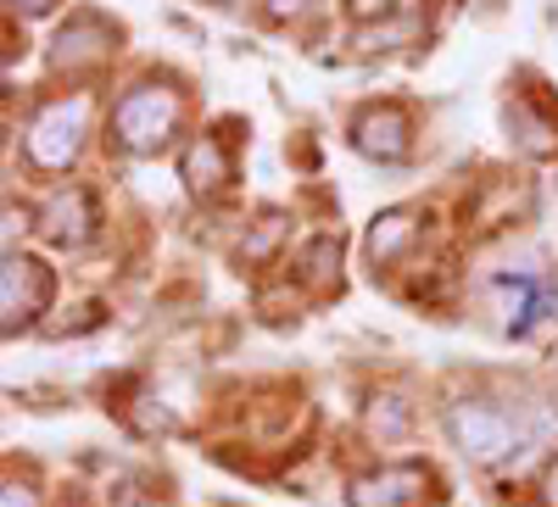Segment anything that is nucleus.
Masks as SVG:
<instances>
[{
	"mask_svg": "<svg viewBox=\"0 0 558 507\" xmlns=\"http://www.w3.org/2000/svg\"><path fill=\"white\" fill-rule=\"evenodd\" d=\"M413 212L408 207H397V212H386V218H375V228H368V257L375 262H391L408 240H413Z\"/></svg>",
	"mask_w": 558,
	"mask_h": 507,
	"instance_id": "nucleus-12",
	"label": "nucleus"
},
{
	"mask_svg": "<svg viewBox=\"0 0 558 507\" xmlns=\"http://www.w3.org/2000/svg\"><path fill=\"white\" fill-rule=\"evenodd\" d=\"M408 134H413V123H408L402 107H368V112L352 123V146H357L363 157L397 162V157H408Z\"/></svg>",
	"mask_w": 558,
	"mask_h": 507,
	"instance_id": "nucleus-8",
	"label": "nucleus"
},
{
	"mask_svg": "<svg viewBox=\"0 0 558 507\" xmlns=\"http://www.w3.org/2000/svg\"><path fill=\"white\" fill-rule=\"evenodd\" d=\"M84 128H89V101L84 96H73V101H51L34 123H28V162L34 168H45V173H62L73 157H78V146H84Z\"/></svg>",
	"mask_w": 558,
	"mask_h": 507,
	"instance_id": "nucleus-3",
	"label": "nucleus"
},
{
	"mask_svg": "<svg viewBox=\"0 0 558 507\" xmlns=\"http://www.w3.org/2000/svg\"><path fill=\"white\" fill-rule=\"evenodd\" d=\"M547 507H558V463H553V474H547Z\"/></svg>",
	"mask_w": 558,
	"mask_h": 507,
	"instance_id": "nucleus-17",
	"label": "nucleus"
},
{
	"mask_svg": "<svg viewBox=\"0 0 558 507\" xmlns=\"http://www.w3.org/2000/svg\"><path fill=\"white\" fill-rule=\"evenodd\" d=\"M307 12V0H268V17H296Z\"/></svg>",
	"mask_w": 558,
	"mask_h": 507,
	"instance_id": "nucleus-14",
	"label": "nucleus"
},
{
	"mask_svg": "<svg viewBox=\"0 0 558 507\" xmlns=\"http://www.w3.org/2000/svg\"><path fill=\"white\" fill-rule=\"evenodd\" d=\"M553 362H558V357H553Z\"/></svg>",
	"mask_w": 558,
	"mask_h": 507,
	"instance_id": "nucleus-18",
	"label": "nucleus"
},
{
	"mask_svg": "<svg viewBox=\"0 0 558 507\" xmlns=\"http://www.w3.org/2000/svg\"><path fill=\"white\" fill-rule=\"evenodd\" d=\"M0 507H34V491H23V485H7V491H0Z\"/></svg>",
	"mask_w": 558,
	"mask_h": 507,
	"instance_id": "nucleus-13",
	"label": "nucleus"
},
{
	"mask_svg": "<svg viewBox=\"0 0 558 507\" xmlns=\"http://www.w3.org/2000/svg\"><path fill=\"white\" fill-rule=\"evenodd\" d=\"M352 7H357V12L368 17V12H386V7H391V0H352Z\"/></svg>",
	"mask_w": 558,
	"mask_h": 507,
	"instance_id": "nucleus-16",
	"label": "nucleus"
},
{
	"mask_svg": "<svg viewBox=\"0 0 558 507\" xmlns=\"http://www.w3.org/2000/svg\"><path fill=\"white\" fill-rule=\"evenodd\" d=\"M96 196L84 190V184H68V190H57L51 201L39 207V235L51 246H84L89 235H96Z\"/></svg>",
	"mask_w": 558,
	"mask_h": 507,
	"instance_id": "nucleus-6",
	"label": "nucleus"
},
{
	"mask_svg": "<svg viewBox=\"0 0 558 507\" xmlns=\"http://www.w3.org/2000/svg\"><path fill=\"white\" fill-rule=\"evenodd\" d=\"M173 128H179V96H173V89H162V84H140V89H129V96L118 101V112H112L118 146L134 151V157L162 151Z\"/></svg>",
	"mask_w": 558,
	"mask_h": 507,
	"instance_id": "nucleus-2",
	"label": "nucleus"
},
{
	"mask_svg": "<svg viewBox=\"0 0 558 507\" xmlns=\"http://www.w3.org/2000/svg\"><path fill=\"white\" fill-rule=\"evenodd\" d=\"M508 134L525 157H558V118L536 112V101H514L508 107Z\"/></svg>",
	"mask_w": 558,
	"mask_h": 507,
	"instance_id": "nucleus-11",
	"label": "nucleus"
},
{
	"mask_svg": "<svg viewBox=\"0 0 558 507\" xmlns=\"http://www.w3.org/2000/svg\"><path fill=\"white\" fill-rule=\"evenodd\" d=\"M12 7H17V12H28V17H39V12H51L57 0H12Z\"/></svg>",
	"mask_w": 558,
	"mask_h": 507,
	"instance_id": "nucleus-15",
	"label": "nucleus"
},
{
	"mask_svg": "<svg viewBox=\"0 0 558 507\" xmlns=\"http://www.w3.org/2000/svg\"><path fill=\"white\" fill-rule=\"evenodd\" d=\"M229 178H235V168H229L223 140H218V134H202V140L184 151V184H191L196 196H218Z\"/></svg>",
	"mask_w": 558,
	"mask_h": 507,
	"instance_id": "nucleus-10",
	"label": "nucleus"
},
{
	"mask_svg": "<svg viewBox=\"0 0 558 507\" xmlns=\"http://www.w3.org/2000/svg\"><path fill=\"white\" fill-rule=\"evenodd\" d=\"M447 430H452V441L475 457V463H497V457H508L514 446H536L547 430H553V419H542V424H520L508 407H497V401H458L452 412H447Z\"/></svg>",
	"mask_w": 558,
	"mask_h": 507,
	"instance_id": "nucleus-1",
	"label": "nucleus"
},
{
	"mask_svg": "<svg viewBox=\"0 0 558 507\" xmlns=\"http://www.w3.org/2000/svg\"><path fill=\"white\" fill-rule=\"evenodd\" d=\"M107 57H112V28L101 17H73L57 34V51H51L57 67H89V62H107Z\"/></svg>",
	"mask_w": 558,
	"mask_h": 507,
	"instance_id": "nucleus-9",
	"label": "nucleus"
},
{
	"mask_svg": "<svg viewBox=\"0 0 558 507\" xmlns=\"http://www.w3.org/2000/svg\"><path fill=\"white\" fill-rule=\"evenodd\" d=\"M492 290H497L502 330H508V335H531L547 312H558V290L542 280V273H502Z\"/></svg>",
	"mask_w": 558,
	"mask_h": 507,
	"instance_id": "nucleus-5",
	"label": "nucleus"
},
{
	"mask_svg": "<svg viewBox=\"0 0 558 507\" xmlns=\"http://www.w3.org/2000/svg\"><path fill=\"white\" fill-rule=\"evenodd\" d=\"M45 301H51V268H45L39 257H7V268H0V307H7V335L28 330L34 318L45 312Z\"/></svg>",
	"mask_w": 558,
	"mask_h": 507,
	"instance_id": "nucleus-4",
	"label": "nucleus"
},
{
	"mask_svg": "<svg viewBox=\"0 0 558 507\" xmlns=\"http://www.w3.org/2000/svg\"><path fill=\"white\" fill-rule=\"evenodd\" d=\"M425 496H430V469H418V463H397L352 485L357 507H418Z\"/></svg>",
	"mask_w": 558,
	"mask_h": 507,
	"instance_id": "nucleus-7",
	"label": "nucleus"
}]
</instances>
